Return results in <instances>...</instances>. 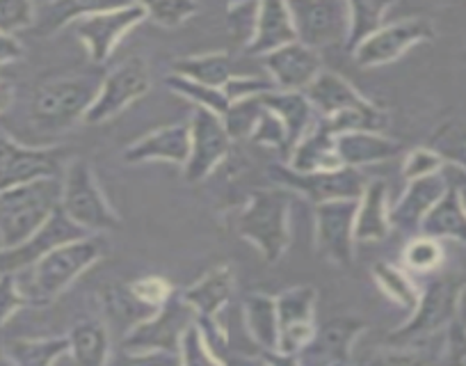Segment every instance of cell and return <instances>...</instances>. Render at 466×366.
Masks as SVG:
<instances>
[{"label": "cell", "mask_w": 466, "mask_h": 366, "mask_svg": "<svg viewBox=\"0 0 466 366\" xmlns=\"http://www.w3.org/2000/svg\"><path fill=\"white\" fill-rule=\"evenodd\" d=\"M128 289H131V293L142 302V305L149 307V310L154 311L160 310V307L174 296L172 284H169L165 278H158V275H149V278L136 280V282L128 284Z\"/></svg>", "instance_id": "obj_44"}, {"label": "cell", "mask_w": 466, "mask_h": 366, "mask_svg": "<svg viewBox=\"0 0 466 366\" xmlns=\"http://www.w3.org/2000/svg\"><path fill=\"white\" fill-rule=\"evenodd\" d=\"M261 101L286 127V133H289V154L318 124L316 110L309 104L304 92H281V89H272V92L261 97Z\"/></svg>", "instance_id": "obj_28"}, {"label": "cell", "mask_w": 466, "mask_h": 366, "mask_svg": "<svg viewBox=\"0 0 466 366\" xmlns=\"http://www.w3.org/2000/svg\"><path fill=\"white\" fill-rule=\"evenodd\" d=\"M15 101V87L7 80H0V113H5Z\"/></svg>", "instance_id": "obj_57"}, {"label": "cell", "mask_w": 466, "mask_h": 366, "mask_svg": "<svg viewBox=\"0 0 466 366\" xmlns=\"http://www.w3.org/2000/svg\"><path fill=\"white\" fill-rule=\"evenodd\" d=\"M263 360H266L268 366H299L298 355H286V352L279 351L263 352Z\"/></svg>", "instance_id": "obj_54"}, {"label": "cell", "mask_w": 466, "mask_h": 366, "mask_svg": "<svg viewBox=\"0 0 466 366\" xmlns=\"http://www.w3.org/2000/svg\"><path fill=\"white\" fill-rule=\"evenodd\" d=\"M178 360H181V366H224V361L215 357L210 348L206 346L197 323L190 325L186 334H183L181 348H178Z\"/></svg>", "instance_id": "obj_43"}, {"label": "cell", "mask_w": 466, "mask_h": 366, "mask_svg": "<svg viewBox=\"0 0 466 366\" xmlns=\"http://www.w3.org/2000/svg\"><path fill=\"white\" fill-rule=\"evenodd\" d=\"M103 252H106V243L98 234L53 249L51 254L39 259L33 268L24 270L28 275L24 282L16 278L25 300L35 302V305L56 300L83 272H87L94 263L101 261Z\"/></svg>", "instance_id": "obj_2"}, {"label": "cell", "mask_w": 466, "mask_h": 366, "mask_svg": "<svg viewBox=\"0 0 466 366\" xmlns=\"http://www.w3.org/2000/svg\"><path fill=\"white\" fill-rule=\"evenodd\" d=\"M378 366H428V361L416 352H410V348H391V352L382 357Z\"/></svg>", "instance_id": "obj_52"}, {"label": "cell", "mask_w": 466, "mask_h": 366, "mask_svg": "<svg viewBox=\"0 0 466 366\" xmlns=\"http://www.w3.org/2000/svg\"><path fill=\"white\" fill-rule=\"evenodd\" d=\"M87 231L80 229L78 225L69 220V218L62 213V208H57L48 222L44 227H39L28 240H24L21 245L10 249H0V272L5 275H16V272H24L28 268H33L39 259H44L46 254H51L53 249L62 248L66 243H74V240L87 239Z\"/></svg>", "instance_id": "obj_14"}, {"label": "cell", "mask_w": 466, "mask_h": 366, "mask_svg": "<svg viewBox=\"0 0 466 366\" xmlns=\"http://www.w3.org/2000/svg\"><path fill=\"white\" fill-rule=\"evenodd\" d=\"M434 37V28L425 19H405L398 24H387L380 33H375L369 42L361 44L352 56L355 65L361 69H375L389 62H396L416 44L430 42Z\"/></svg>", "instance_id": "obj_18"}, {"label": "cell", "mask_w": 466, "mask_h": 366, "mask_svg": "<svg viewBox=\"0 0 466 366\" xmlns=\"http://www.w3.org/2000/svg\"><path fill=\"white\" fill-rule=\"evenodd\" d=\"M149 87L151 74L147 62L140 56L128 57L127 62L116 65L110 74L103 76L96 99L89 106L83 122L96 127V124H103L107 119L116 117V115H122L128 106L142 99L149 92Z\"/></svg>", "instance_id": "obj_8"}, {"label": "cell", "mask_w": 466, "mask_h": 366, "mask_svg": "<svg viewBox=\"0 0 466 366\" xmlns=\"http://www.w3.org/2000/svg\"><path fill=\"white\" fill-rule=\"evenodd\" d=\"M147 21L163 28H178L187 24L195 15H199L201 7L192 0H163V3H149L145 5Z\"/></svg>", "instance_id": "obj_41"}, {"label": "cell", "mask_w": 466, "mask_h": 366, "mask_svg": "<svg viewBox=\"0 0 466 366\" xmlns=\"http://www.w3.org/2000/svg\"><path fill=\"white\" fill-rule=\"evenodd\" d=\"M62 165H65V151L57 147L51 149L25 147L5 131H0V193L39 178L60 177Z\"/></svg>", "instance_id": "obj_11"}, {"label": "cell", "mask_w": 466, "mask_h": 366, "mask_svg": "<svg viewBox=\"0 0 466 366\" xmlns=\"http://www.w3.org/2000/svg\"><path fill=\"white\" fill-rule=\"evenodd\" d=\"M286 168L298 174L334 172L343 168L336 154V133L322 119H318L316 127L293 147Z\"/></svg>", "instance_id": "obj_25"}, {"label": "cell", "mask_w": 466, "mask_h": 366, "mask_svg": "<svg viewBox=\"0 0 466 366\" xmlns=\"http://www.w3.org/2000/svg\"><path fill=\"white\" fill-rule=\"evenodd\" d=\"M402 263L407 270L416 272V275H434L443 263L441 240L423 234L411 236L402 249Z\"/></svg>", "instance_id": "obj_36"}, {"label": "cell", "mask_w": 466, "mask_h": 366, "mask_svg": "<svg viewBox=\"0 0 466 366\" xmlns=\"http://www.w3.org/2000/svg\"><path fill=\"white\" fill-rule=\"evenodd\" d=\"M174 76L192 80V83L206 85V87L224 89V85L233 78L231 57L227 53H201V56H187L172 62Z\"/></svg>", "instance_id": "obj_31"}, {"label": "cell", "mask_w": 466, "mask_h": 366, "mask_svg": "<svg viewBox=\"0 0 466 366\" xmlns=\"http://www.w3.org/2000/svg\"><path fill=\"white\" fill-rule=\"evenodd\" d=\"M249 140L257 142L261 147H272V149H284L289 151V133H286V127L281 124V119L277 117L270 110H263L261 117H258L257 127H254Z\"/></svg>", "instance_id": "obj_45"}, {"label": "cell", "mask_w": 466, "mask_h": 366, "mask_svg": "<svg viewBox=\"0 0 466 366\" xmlns=\"http://www.w3.org/2000/svg\"><path fill=\"white\" fill-rule=\"evenodd\" d=\"M21 56H24V46H21L19 39L15 35L0 33V66L16 62Z\"/></svg>", "instance_id": "obj_53"}, {"label": "cell", "mask_w": 466, "mask_h": 366, "mask_svg": "<svg viewBox=\"0 0 466 366\" xmlns=\"http://www.w3.org/2000/svg\"><path fill=\"white\" fill-rule=\"evenodd\" d=\"M393 3H373V0H357L348 3L350 25L345 48L355 53L364 42H369L375 33L387 25V15L393 10Z\"/></svg>", "instance_id": "obj_33"}, {"label": "cell", "mask_w": 466, "mask_h": 366, "mask_svg": "<svg viewBox=\"0 0 466 366\" xmlns=\"http://www.w3.org/2000/svg\"><path fill=\"white\" fill-rule=\"evenodd\" d=\"M279 316V352L298 355L316 332L318 291L311 284H298L275 298Z\"/></svg>", "instance_id": "obj_16"}, {"label": "cell", "mask_w": 466, "mask_h": 366, "mask_svg": "<svg viewBox=\"0 0 466 366\" xmlns=\"http://www.w3.org/2000/svg\"><path fill=\"white\" fill-rule=\"evenodd\" d=\"M66 337H69V355L76 366H107L110 332L101 320H80Z\"/></svg>", "instance_id": "obj_30"}, {"label": "cell", "mask_w": 466, "mask_h": 366, "mask_svg": "<svg viewBox=\"0 0 466 366\" xmlns=\"http://www.w3.org/2000/svg\"><path fill=\"white\" fill-rule=\"evenodd\" d=\"M197 323V314L192 307L174 293L160 310H156L149 319L131 328L124 337V351H165L178 352L181 339L190 325Z\"/></svg>", "instance_id": "obj_10"}, {"label": "cell", "mask_w": 466, "mask_h": 366, "mask_svg": "<svg viewBox=\"0 0 466 366\" xmlns=\"http://www.w3.org/2000/svg\"><path fill=\"white\" fill-rule=\"evenodd\" d=\"M167 87L172 89L174 95L183 97L187 99L190 104H195V108L201 110H208V113L218 115V117H224L228 110V99L224 97L222 89H215V87H206V85L199 83H192V80L181 78V76H167Z\"/></svg>", "instance_id": "obj_37"}, {"label": "cell", "mask_w": 466, "mask_h": 366, "mask_svg": "<svg viewBox=\"0 0 466 366\" xmlns=\"http://www.w3.org/2000/svg\"><path fill=\"white\" fill-rule=\"evenodd\" d=\"M261 62L270 83L281 92H304L322 71L320 53L299 42L261 57Z\"/></svg>", "instance_id": "obj_20"}, {"label": "cell", "mask_w": 466, "mask_h": 366, "mask_svg": "<svg viewBox=\"0 0 466 366\" xmlns=\"http://www.w3.org/2000/svg\"><path fill=\"white\" fill-rule=\"evenodd\" d=\"M107 366H181L178 352L165 351H119Z\"/></svg>", "instance_id": "obj_48"}, {"label": "cell", "mask_w": 466, "mask_h": 366, "mask_svg": "<svg viewBox=\"0 0 466 366\" xmlns=\"http://www.w3.org/2000/svg\"><path fill=\"white\" fill-rule=\"evenodd\" d=\"M25 305H28V300L21 291L16 275L0 272V325H5Z\"/></svg>", "instance_id": "obj_49"}, {"label": "cell", "mask_w": 466, "mask_h": 366, "mask_svg": "<svg viewBox=\"0 0 466 366\" xmlns=\"http://www.w3.org/2000/svg\"><path fill=\"white\" fill-rule=\"evenodd\" d=\"M275 85L270 83V78H258V76H238L233 74V78L224 85V97L228 99V104H236V101L245 99H257V97L268 95L272 92Z\"/></svg>", "instance_id": "obj_47"}, {"label": "cell", "mask_w": 466, "mask_h": 366, "mask_svg": "<svg viewBox=\"0 0 466 366\" xmlns=\"http://www.w3.org/2000/svg\"><path fill=\"white\" fill-rule=\"evenodd\" d=\"M60 208L87 234H107L122 227V218L107 202L94 168L85 158H71L62 174Z\"/></svg>", "instance_id": "obj_5"}, {"label": "cell", "mask_w": 466, "mask_h": 366, "mask_svg": "<svg viewBox=\"0 0 466 366\" xmlns=\"http://www.w3.org/2000/svg\"><path fill=\"white\" fill-rule=\"evenodd\" d=\"M295 42H298V33H295L289 3H279V0L258 3L257 25L245 51L254 57H266Z\"/></svg>", "instance_id": "obj_22"}, {"label": "cell", "mask_w": 466, "mask_h": 366, "mask_svg": "<svg viewBox=\"0 0 466 366\" xmlns=\"http://www.w3.org/2000/svg\"><path fill=\"white\" fill-rule=\"evenodd\" d=\"M443 169H446V163L430 147H419V149L407 151L405 158H402V178L405 181H416V178L441 174Z\"/></svg>", "instance_id": "obj_42"}, {"label": "cell", "mask_w": 466, "mask_h": 366, "mask_svg": "<svg viewBox=\"0 0 466 366\" xmlns=\"http://www.w3.org/2000/svg\"><path fill=\"white\" fill-rule=\"evenodd\" d=\"M304 95L316 110L318 119H331L345 110L360 108L370 101L350 80L334 71H320L318 78L304 89Z\"/></svg>", "instance_id": "obj_26"}, {"label": "cell", "mask_w": 466, "mask_h": 366, "mask_svg": "<svg viewBox=\"0 0 466 366\" xmlns=\"http://www.w3.org/2000/svg\"><path fill=\"white\" fill-rule=\"evenodd\" d=\"M360 199H334L313 207L316 248L322 259L348 268L355 261V218Z\"/></svg>", "instance_id": "obj_12"}, {"label": "cell", "mask_w": 466, "mask_h": 366, "mask_svg": "<svg viewBox=\"0 0 466 366\" xmlns=\"http://www.w3.org/2000/svg\"><path fill=\"white\" fill-rule=\"evenodd\" d=\"M298 42L320 53L322 48L345 46L350 12L340 0H298L289 3Z\"/></svg>", "instance_id": "obj_9"}, {"label": "cell", "mask_w": 466, "mask_h": 366, "mask_svg": "<svg viewBox=\"0 0 466 366\" xmlns=\"http://www.w3.org/2000/svg\"><path fill=\"white\" fill-rule=\"evenodd\" d=\"M366 323L352 314L334 316L316 328L311 341L298 352L299 366H348L352 346Z\"/></svg>", "instance_id": "obj_17"}, {"label": "cell", "mask_w": 466, "mask_h": 366, "mask_svg": "<svg viewBox=\"0 0 466 366\" xmlns=\"http://www.w3.org/2000/svg\"><path fill=\"white\" fill-rule=\"evenodd\" d=\"M420 234L437 240H457L466 243V213L461 208L460 198L455 188H448V193L439 199L437 207L425 216L420 225Z\"/></svg>", "instance_id": "obj_32"}, {"label": "cell", "mask_w": 466, "mask_h": 366, "mask_svg": "<svg viewBox=\"0 0 466 366\" xmlns=\"http://www.w3.org/2000/svg\"><path fill=\"white\" fill-rule=\"evenodd\" d=\"M106 310L107 314L115 320H124V323H131V328H136L137 323H142L145 319H149L154 314V310L142 305L136 296L131 293L128 287H110L106 291Z\"/></svg>", "instance_id": "obj_40"}, {"label": "cell", "mask_w": 466, "mask_h": 366, "mask_svg": "<svg viewBox=\"0 0 466 366\" xmlns=\"http://www.w3.org/2000/svg\"><path fill=\"white\" fill-rule=\"evenodd\" d=\"M190 156V124H169L147 133L140 140L127 147L124 160L131 165L140 163H174L186 165Z\"/></svg>", "instance_id": "obj_21"}, {"label": "cell", "mask_w": 466, "mask_h": 366, "mask_svg": "<svg viewBox=\"0 0 466 366\" xmlns=\"http://www.w3.org/2000/svg\"><path fill=\"white\" fill-rule=\"evenodd\" d=\"M263 110H266V106H263L261 97H257V99L236 101V104L228 106L227 115L222 117L228 137H231V140H245V137H248L249 140V136H252L254 127H257Z\"/></svg>", "instance_id": "obj_39"}, {"label": "cell", "mask_w": 466, "mask_h": 366, "mask_svg": "<svg viewBox=\"0 0 466 366\" xmlns=\"http://www.w3.org/2000/svg\"><path fill=\"white\" fill-rule=\"evenodd\" d=\"M98 76H65L53 78L35 89L30 104V119L42 131H66L83 122L89 106L101 87Z\"/></svg>", "instance_id": "obj_6"}, {"label": "cell", "mask_w": 466, "mask_h": 366, "mask_svg": "<svg viewBox=\"0 0 466 366\" xmlns=\"http://www.w3.org/2000/svg\"><path fill=\"white\" fill-rule=\"evenodd\" d=\"M228 25L240 39L245 42V46L249 44L254 35V25H257V15L258 5L257 3H245V5H228Z\"/></svg>", "instance_id": "obj_50"}, {"label": "cell", "mask_w": 466, "mask_h": 366, "mask_svg": "<svg viewBox=\"0 0 466 366\" xmlns=\"http://www.w3.org/2000/svg\"><path fill=\"white\" fill-rule=\"evenodd\" d=\"M35 24V5L25 0H0V33L16 35Z\"/></svg>", "instance_id": "obj_46"}, {"label": "cell", "mask_w": 466, "mask_h": 366, "mask_svg": "<svg viewBox=\"0 0 466 366\" xmlns=\"http://www.w3.org/2000/svg\"><path fill=\"white\" fill-rule=\"evenodd\" d=\"M389 186L387 181H369L360 204H357L355 218V240L357 243H380L391 234L389 222Z\"/></svg>", "instance_id": "obj_27"}, {"label": "cell", "mask_w": 466, "mask_h": 366, "mask_svg": "<svg viewBox=\"0 0 466 366\" xmlns=\"http://www.w3.org/2000/svg\"><path fill=\"white\" fill-rule=\"evenodd\" d=\"M187 124H190V156L183 165V177L187 183H199L208 178L231 154L233 140L224 128L222 117L208 110L195 108Z\"/></svg>", "instance_id": "obj_13"}, {"label": "cell", "mask_w": 466, "mask_h": 366, "mask_svg": "<svg viewBox=\"0 0 466 366\" xmlns=\"http://www.w3.org/2000/svg\"><path fill=\"white\" fill-rule=\"evenodd\" d=\"M5 352L12 366H56L60 357L69 355V337L16 339Z\"/></svg>", "instance_id": "obj_34"}, {"label": "cell", "mask_w": 466, "mask_h": 366, "mask_svg": "<svg viewBox=\"0 0 466 366\" xmlns=\"http://www.w3.org/2000/svg\"><path fill=\"white\" fill-rule=\"evenodd\" d=\"M233 289H236V275L233 268L222 263V266L208 270L201 280L181 293L183 300L192 307L197 320H218L227 305L231 302Z\"/></svg>", "instance_id": "obj_23"}, {"label": "cell", "mask_w": 466, "mask_h": 366, "mask_svg": "<svg viewBox=\"0 0 466 366\" xmlns=\"http://www.w3.org/2000/svg\"><path fill=\"white\" fill-rule=\"evenodd\" d=\"M243 316L249 337L263 352L279 351V316L275 298L266 293H249L243 300Z\"/></svg>", "instance_id": "obj_29"}, {"label": "cell", "mask_w": 466, "mask_h": 366, "mask_svg": "<svg viewBox=\"0 0 466 366\" xmlns=\"http://www.w3.org/2000/svg\"><path fill=\"white\" fill-rule=\"evenodd\" d=\"M446 332V361H443V366H466V328H461L455 320Z\"/></svg>", "instance_id": "obj_51"}, {"label": "cell", "mask_w": 466, "mask_h": 366, "mask_svg": "<svg viewBox=\"0 0 466 366\" xmlns=\"http://www.w3.org/2000/svg\"><path fill=\"white\" fill-rule=\"evenodd\" d=\"M402 151V145L378 131H352L336 136V154L343 168L361 169L369 165L387 163Z\"/></svg>", "instance_id": "obj_24"}, {"label": "cell", "mask_w": 466, "mask_h": 366, "mask_svg": "<svg viewBox=\"0 0 466 366\" xmlns=\"http://www.w3.org/2000/svg\"><path fill=\"white\" fill-rule=\"evenodd\" d=\"M142 21H147L145 5L131 3V5H94L92 10L76 16L69 25L92 62L103 65L110 60L119 42Z\"/></svg>", "instance_id": "obj_7"}, {"label": "cell", "mask_w": 466, "mask_h": 366, "mask_svg": "<svg viewBox=\"0 0 466 366\" xmlns=\"http://www.w3.org/2000/svg\"><path fill=\"white\" fill-rule=\"evenodd\" d=\"M448 188H451V183H448V177L443 172L416 178V181H407L405 193L400 195V199L389 211L391 231H400V234L410 236L420 234V225H423L425 216L437 207L439 199L448 193Z\"/></svg>", "instance_id": "obj_19"}, {"label": "cell", "mask_w": 466, "mask_h": 366, "mask_svg": "<svg viewBox=\"0 0 466 366\" xmlns=\"http://www.w3.org/2000/svg\"><path fill=\"white\" fill-rule=\"evenodd\" d=\"M236 234L254 245L268 263L284 259L293 243V202L281 186L258 188L236 218Z\"/></svg>", "instance_id": "obj_1"}, {"label": "cell", "mask_w": 466, "mask_h": 366, "mask_svg": "<svg viewBox=\"0 0 466 366\" xmlns=\"http://www.w3.org/2000/svg\"><path fill=\"white\" fill-rule=\"evenodd\" d=\"M466 280L460 275H437L419 293L410 319L387 337L391 348H414L425 339L448 330L457 320Z\"/></svg>", "instance_id": "obj_4"}, {"label": "cell", "mask_w": 466, "mask_h": 366, "mask_svg": "<svg viewBox=\"0 0 466 366\" xmlns=\"http://www.w3.org/2000/svg\"><path fill=\"white\" fill-rule=\"evenodd\" d=\"M224 366H268L266 360L261 357H249V355H231L228 352V357L224 360Z\"/></svg>", "instance_id": "obj_56"}, {"label": "cell", "mask_w": 466, "mask_h": 366, "mask_svg": "<svg viewBox=\"0 0 466 366\" xmlns=\"http://www.w3.org/2000/svg\"><path fill=\"white\" fill-rule=\"evenodd\" d=\"M430 149L437 151L443 163L466 172V124L448 122L432 136Z\"/></svg>", "instance_id": "obj_38"}, {"label": "cell", "mask_w": 466, "mask_h": 366, "mask_svg": "<svg viewBox=\"0 0 466 366\" xmlns=\"http://www.w3.org/2000/svg\"><path fill=\"white\" fill-rule=\"evenodd\" d=\"M452 169H455V178H452V181L448 178V183H451L452 188H455L461 208H464V213H466V172L460 168H452Z\"/></svg>", "instance_id": "obj_55"}, {"label": "cell", "mask_w": 466, "mask_h": 366, "mask_svg": "<svg viewBox=\"0 0 466 366\" xmlns=\"http://www.w3.org/2000/svg\"><path fill=\"white\" fill-rule=\"evenodd\" d=\"M277 178H279L281 188L304 195L313 204L334 202V199H361L366 186H369L361 169L352 168H340L334 172L298 174L281 165L277 168Z\"/></svg>", "instance_id": "obj_15"}, {"label": "cell", "mask_w": 466, "mask_h": 366, "mask_svg": "<svg viewBox=\"0 0 466 366\" xmlns=\"http://www.w3.org/2000/svg\"><path fill=\"white\" fill-rule=\"evenodd\" d=\"M370 272H373V280L375 284H378V289L389 298V300L396 302V305L402 307L405 311L414 310L416 302H419L420 291L414 284V280L410 278V272L389 261H378Z\"/></svg>", "instance_id": "obj_35"}, {"label": "cell", "mask_w": 466, "mask_h": 366, "mask_svg": "<svg viewBox=\"0 0 466 366\" xmlns=\"http://www.w3.org/2000/svg\"><path fill=\"white\" fill-rule=\"evenodd\" d=\"M62 178H39L0 193V249L28 240L60 208Z\"/></svg>", "instance_id": "obj_3"}, {"label": "cell", "mask_w": 466, "mask_h": 366, "mask_svg": "<svg viewBox=\"0 0 466 366\" xmlns=\"http://www.w3.org/2000/svg\"><path fill=\"white\" fill-rule=\"evenodd\" d=\"M0 366H12V361H10V357H7L5 348H0Z\"/></svg>", "instance_id": "obj_58"}]
</instances>
